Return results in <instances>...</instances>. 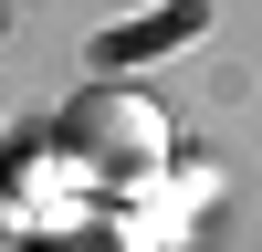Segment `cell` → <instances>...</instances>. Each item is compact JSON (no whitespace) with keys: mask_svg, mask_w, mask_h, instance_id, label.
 Returning a JSON list of instances; mask_svg holds the SVG:
<instances>
[{"mask_svg":"<svg viewBox=\"0 0 262 252\" xmlns=\"http://www.w3.org/2000/svg\"><path fill=\"white\" fill-rule=\"evenodd\" d=\"M53 147H63V168H74L84 189H147V179H168V116L147 95H126V84H95V95H74L53 116Z\"/></svg>","mask_w":262,"mask_h":252,"instance_id":"obj_1","label":"cell"},{"mask_svg":"<svg viewBox=\"0 0 262 252\" xmlns=\"http://www.w3.org/2000/svg\"><path fill=\"white\" fill-rule=\"evenodd\" d=\"M200 21H210V0H168V11H147V21H116L95 53L126 74V63H158V53H179V42H200Z\"/></svg>","mask_w":262,"mask_h":252,"instance_id":"obj_2","label":"cell"},{"mask_svg":"<svg viewBox=\"0 0 262 252\" xmlns=\"http://www.w3.org/2000/svg\"><path fill=\"white\" fill-rule=\"evenodd\" d=\"M210 189H221V179H210V168H179V158H168V200L147 210V221H126V231H137L147 252H158V242H179V231H189V210H200Z\"/></svg>","mask_w":262,"mask_h":252,"instance_id":"obj_3","label":"cell"},{"mask_svg":"<svg viewBox=\"0 0 262 252\" xmlns=\"http://www.w3.org/2000/svg\"><path fill=\"white\" fill-rule=\"evenodd\" d=\"M21 252H147V242H137L126 221H84V210H63V221L42 231V242H21Z\"/></svg>","mask_w":262,"mask_h":252,"instance_id":"obj_4","label":"cell"},{"mask_svg":"<svg viewBox=\"0 0 262 252\" xmlns=\"http://www.w3.org/2000/svg\"><path fill=\"white\" fill-rule=\"evenodd\" d=\"M21 242H32V221H21V210H11V189H0V252H21Z\"/></svg>","mask_w":262,"mask_h":252,"instance_id":"obj_5","label":"cell"}]
</instances>
